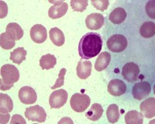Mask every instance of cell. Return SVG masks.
Wrapping results in <instances>:
<instances>
[{"label":"cell","mask_w":155,"mask_h":124,"mask_svg":"<svg viewBox=\"0 0 155 124\" xmlns=\"http://www.w3.org/2000/svg\"><path fill=\"white\" fill-rule=\"evenodd\" d=\"M102 47V39L100 34L95 32L87 33L80 40L78 53L81 58L88 60L99 54Z\"/></svg>","instance_id":"1"},{"label":"cell","mask_w":155,"mask_h":124,"mask_svg":"<svg viewBox=\"0 0 155 124\" xmlns=\"http://www.w3.org/2000/svg\"><path fill=\"white\" fill-rule=\"evenodd\" d=\"M0 89L6 91L13 87L15 82L19 78V72L17 67L12 64H5L1 67L0 71Z\"/></svg>","instance_id":"2"},{"label":"cell","mask_w":155,"mask_h":124,"mask_svg":"<svg viewBox=\"0 0 155 124\" xmlns=\"http://www.w3.org/2000/svg\"><path fill=\"white\" fill-rule=\"evenodd\" d=\"M91 99L88 95L75 93L71 98V106L74 111L77 113H82L85 111L86 109L89 106Z\"/></svg>","instance_id":"3"},{"label":"cell","mask_w":155,"mask_h":124,"mask_svg":"<svg viewBox=\"0 0 155 124\" xmlns=\"http://www.w3.org/2000/svg\"><path fill=\"white\" fill-rule=\"evenodd\" d=\"M127 45L128 42L127 38L122 34L113 35L107 41V47L109 50L115 53L124 51L127 47Z\"/></svg>","instance_id":"4"},{"label":"cell","mask_w":155,"mask_h":124,"mask_svg":"<svg viewBox=\"0 0 155 124\" xmlns=\"http://www.w3.org/2000/svg\"><path fill=\"white\" fill-rule=\"evenodd\" d=\"M25 116L28 119V120L33 122H44L46 120L47 113L45 110L41 106H34L26 109L25 111Z\"/></svg>","instance_id":"5"},{"label":"cell","mask_w":155,"mask_h":124,"mask_svg":"<svg viewBox=\"0 0 155 124\" xmlns=\"http://www.w3.org/2000/svg\"><path fill=\"white\" fill-rule=\"evenodd\" d=\"M68 100V92L64 89H58L51 93L49 104L51 109H60L65 105Z\"/></svg>","instance_id":"6"},{"label":"cell","mask_w":155,"mask_h":124,"mask_svg":"<svg viewBox=\"0 0 155 124\" xmlns=\"http://www.w3.org/2000/svg\"><path fill=\"white\" fill-rule=\"evenodd\" d=\"M53 4L48 10V16L51 19H59L66 14L68 5L64 1H49Z\"/></svg>","instance_id":"7"},{"label":"cell","mask_w":155,"mask_h":124,"mask_svg":"<svg viewBox=\"0 0 155 124\" xmlns=\"http://www.w3.org/2000/svg\"><path fill=\"white\" fill-rule=\"evenodd\" d=\"M122 74L124 79L129 82H134L138 79L140 74L139 66L134 62L127 63L122 69Z\"/></svg>","instance_id":"8"},{"label":"cell","mask_w":155,"mask_h":124,"mask_svg":"<svg viewBox=\"0 0 155 124\" xmlns=\"http://www.w3.org/2000/svg\"><path fill=\"white\" fill-rule=\"evenodd\" d=\"M19 99L23 104H34L37 99V92L30 86L22 87L19 91Z\"/></svg>","instance_id":"9"},{"label":"cell","mask_w":155,"mask_h":124,"mask_svg":"<svg viewBox=\"0 0 155 124\" xmlns=\"http://www.w3.org/2000/svg\"><path fill=\"white\" fill-rule=\"evenodd\" d=\"M151 92V85L147 82H138L133 87V96L136 99L141 100L146 98Z\"/></svg>","instance_id":"10"},{"label":"cell","mask_w":155,"mask_h":124,"mask_svg":"<svg viewBox=\"0 0 155 124\" xmlns=\"http://www.w3.org/2000/svg\"><path fill=\"white\" fill-rule=\"evenodd\" d=\"M30 37L36 44H42L48 38L46 28L41 24H36L30 29Z\"/></svg>","instance_id":"11"},{"label":"cell","mask_w":155,"mask_h":124,"mask_svg":"<svg viewBox=\"0 0 155 124\" xmlns=\"http://www.w3.org/2000/svg\"><path fill=\"white\" fill-rule=\"evenodd\" d=\"M87 28L90 30H98L104 24V16L100 13H91L85 19Z\"/></svg>","instance_id":"12"},{"label":"cell","mask_w":155,"mask_h":124,"mask_svg":"<svg viewBox=\"0 0 155 124\" xmlns=\"http://www.w3.org/2000/svg\"><path fill=\"white\" fill-rule=\"evenodd\" d=\"M127 91V85L120 79L112 80L108 85V92L113 96H120Z\"/></svg>","instance_id":"13"},{"label":"cell","mask_w":155,"mask_h":124,"mask_svg":"<svg viewBox=\"0 0 155 124\" xmlns=\"http://www.w3.org/2000/svg\"><path fill=\"white\" fill-rule=\"evenodd\" d=\"M140 111L142 115L148 119L153 118L155 116V99L154 98H149L140 104Z\"/></svg>","instance_id":"14"},{"label":"cell","mask_w":155,"mask_h":124,"mask_svg":"<svg viewBox=\"0 0 155 124\" xmlns=\"http://www.w3.org/2000/svg\"><path fill=\"white\" fill-rule=\"evenodd\" d=\"M92 63L85 59H81L78 64L76 71L78 77L81 79H86L92 73Z\"/></svg>","instance_id":"15"},{"label":"cell","mask_w":155,"mask_h":124,"mask_svg":"<svg viewBox=\"0 0 155 124\" xmlns=\"http://www.w3.org/2000/svg\"><path fill=\"white\" fill-rule=\"evenodd\" d=\"M5 34L12 41H19L23 37V30L17 23H10L6 27Z\"/></svg>","instance_id":"16"},{"label":"cell","mask_w":155,"mask_h":124,"mask_svg":"<svg viewBox=\"0 0 155 124\" xmlns=\"http://www.w3.org/2000/svg\"><path fill=\"white\" fill-rule=\"evenodd\" d=\"M49 36L50 39L55 46L61 47L65 42V37H64L63 32L58 27H54V28L51 29Z\"/></svg>","instance_id":"17"},{"label":"cell","mask_w":155,"mask_h":124,"mask_svg":"<svg viewBox=\"0 0 155 124\" xmlns=\"http://www.w3.org/2000/svg\"><path fill=\"white\" fill-rule=\"evenodd\" d=\"M110 60H111V55L109 52L105 51L101 53L95 61V70L97 71H102L105 70L109 64Z\"/></svg>","instance_id":"18"},{"label":"cell","mask_w":155,"mask_h":124,"mask_svg":"<svg viewBox=\"0 0 155 124\" xmlns=\"http://www.w3.org/2000/svg\"><path fill=\"white\" fill-rule=\"evenodd\" d=\"M103 114V109L99 103H95L90 107L89 110L85 113V116L92 121L99 120Z\"/></svg>","instance_id":"19"},{"label":"cell","mask_w":155,"mask_h":124,"mask_svg":"<svg viewBox=\"0 0 155 124\" xmlns=\"http://www.w3.org/2000/svg\"><path fill=\"white\" fill-rule=\"evenodd\" d=\"M13 109V102L8 95L0 94V112L1 113H9Z\"/></svg>","instance_id":"20"},{"label":"cell","mask_w":155,"mask_h":124,"mask_svg":"<svg viewBox=\"0 0 155 124\" xmlns=\"http://www.w3.org/2000/svg\"><path fill=\"white\" fill-rule=\"evenodd\" d=\"M127 18V12L121 7L116 8L109 15V20L114 24H120Z\"/></svg>","instance_id":"21"},{"label":"cell","mask_w":155,"mask_h":124,"mask_svg":"<svg viewBox=\"0 0 155 124\" xmlns=\"http://www.w3.org/2000/svg\"><path fill=\"white\" fill-rule=\"evenodd\" d=\"M125 122L127 124H142L143 122V116L137 110H132L126 114Z\"/></svg>","instance_id":"22"},{"label":"cell","mask_w":155,"mask_h":124,"mask_svg":"<svg viewBox=\"0 0 155 124\" xmlns=\"http://www.w3.org/2000/svg\"><path fill=\"white\" fill-rule=\"evenodd\" d=\"M56 64L57 58L51 54L44 55L40 60V66L43 70H49L51 68H54Z\"/></svg>","instance_id":"23"},{"label":"cell","mask_w":155,"mask_h":124,"mask_svg":"<svg viewBox=\"0 0 155 124\" xmlns=\"http://www.w3.org/2000/svg\"><path fill=\"white\" fill-rule=\"evenodd\" d=\"M140 35L144 38H150L155 34V24L153 22L149 21L143 23L140 28Z\"/></svg>","instance_id":"24"},{"label":"cell","mask_w":155,"mask_h":124,"mask_svg":"<svg viewBox=\"0 0 155 124\" xmlns=\"http://www.w3.org/2000/svg\"><path fill=\"white\" fill-rule=\"evenodd\" d=\"M27 51L23 47H18L10 53V60L17 64H20L26 60Z\"/></svg>","instance_id":"25"},{"label":"cell","mask_w":155,"mask_h":124,"mask_svg":"<svg viewBox=\"0 0 155 124\" xmlns=\"http://www.w3.org/2000/svg\"><path fill=\"white\" fill-rule=\"evenodd\" d=\"M106 116L109 122L115 123L120 119V111H119L118 106L116 104L110 105L106 111Z\"/></svg>","instance_id":"26"},{"label":"cell","mask_w":155,"mask_h":124,"mask_svg":"<svg viewBox=\"0 0 155 124\" xmlns=\"http://www.w3.org/2000/svg\"><path fill=\"white\" fill-rule=\"evenodd\" d=\"M0 46L4 50H10L15 46V41L7 37L5 33H2L0 35Z\"/></svg>","instance_id":"27"},{"label":"cell","mask_w":155,"mask_h":124,"mask_svg":"<svg viewBox=\"0 0 155 124\" xmlns=\"http://www.w3.org/2000/svg\"><path fill=\"white\" fill-rule=\"evenodd\" d=\"M71 5L74 12H82L86 9L88 6V1L87 0H71Z\"/></svg>","instance_id":"28"},{"label":"cell","mask_w":155,"mask_h":124,"mask_svg":"<svg viewBox=\"0 0 155 124\" xmlns=\"http://www.w3.org/2000/svg\"><path fill=\"white\" fill-rule=\"evenodd\" d=\"M92 4L98 10L105 11L106 9H107L109 5V2L108 0H92Z\"/></svg>","instance_id":"29"},{"label":"cell","mask_w":155,"mask_h":124,"mask_svg":"<svg viewBox=\"0 0 155 124\" xmlns=\"http://www.w3.org/2000/svg\"><path fill=\"white\" fill-rule=\"evenodd\" d=\"M66 69L65 68H61L59 72V74H58V78L57 79L56 82H55L54 85L52 87H51V89H58L59 87L63 86L64 84V76H65L66 74Z\"/></svg>","instance_id":"30"},{"label":"cell","mask_w":155,"mask_h":124,"mask_svg":"<svg viewBox=\"0 0 155 124\" xmlns=\"http://www.w3.org/2000/svg\"><path fill=\"white\" fill-rule=\"evenodd\" d=\"M146 11L148 16L154 19V1H150L147 4Z\"/></svg>","instance_id":"31"},{"label":"cell","mask_w":155,"mask_h":124,"mask_svg":"<svg viewBox=\"0 0 155 124\" xmlns=\"http://www.w3.org/2000/svg\"><path fill=\"white\" fill-rule=\"evenodd\" d=\"M11 124L12 123H23L26 124V120L23 118V116L20 115L16 114L12 117V120L10 122Z\"/></svg>","instance_id":"32"}]
</instances>
